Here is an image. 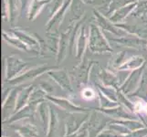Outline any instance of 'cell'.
I'll list each match as a JSON object with an SVG mask.
<instances>
[{
	"label": "cell",
	"mask_w": 147,
	"mask_h": 137,
	"mask_svg": "<svg viewBox=\"0 0 147 137\" xmlns=\"http://www.w3.org/2000/svg\"><path fill=\"white\" fill-rule=\"evenodd\" d=\"M20 6V18L28 16V8L32 0H18Z\"/></svg>",
	"instance_id": "cell-19"
},
{
	"label": "cell",
	"mask_w": 147,
	"mask_h": 137,
	"mask_svg": "<svg viewBox=\"0 0 147 137\" xmlns=\"http://www.w3.org/2000/svg\"><path fill=\"white\" fill-rule=\"evenodd\" d=\"M95 91L92 88H85L82 91V97L85 100H92L95 98Z\"/></svg>",
	"instance_id": "cell-22"
},
{
	"label": "cell",
	"mask_w": 147,
	"mask_h": 137,
	"mask_svg": "<svg viewBox=\"0 0 147 137\" xmlns=\"http://www.w3.org/2000/svg\"><path fill=\"white\" fill-rule=\"evenodd\" d=\"M115 25L130 35H134V36L139 37L141 38L147 39V28L144 26H141L138 24H131L126 21H124V23H118Z\"/></svg>",
	"instance_id": "cell-7"
},
{
	"label": "cell",
	"mask_w": 147,
	"mask_h": 137,
	"mask_svg": "<svg viewBox=\"0 0 147 137\" xmlns=\"http://www.w3.org/2000/svg\"><path fill=\"white\" fill-rule=\"evenodd\" d=\"M145 16H147V0H139L130 17L131 18H142Z\"/></svg>",
	"instance_id": "cell-16"
},
{
	"label": "cell",
	"mask_w": 147,
	"mask_h": 137,
	"mask_svg": "<svg viewBox=\"0 0 147 137\" xmlns=\"http://www.w3.org/2000/svg\"><path fill=\"white\" fill-rule=\"evenodd\" d=\"M48 37L45 40V45L42 49V52L49 51L54 54H58L59 47V33H47ZM41 52V53H42Z\"/></svg>",
	"instance_id": "cell-13"
},
{
	"label": "cell",
	"mask_w": 147,
	"mask_h": 137,
	"mask_svg": "<svg viewBox=\"0 0 147 137\" xmlns=\"http://www.w3.org/2000/svg\"><path fill=\"white\" fill-rule=\"evenodd\" d=\"M88 49L92 53H113V49L109 44V40L104 32L94 21L89 25Z\"/></svg>",
	"instance_id": "cell-1"
},
{
	"label": "cell",
	"mask_w": 147,
	"mask_h": 137,
	"mask_svg": "<svg viewBox=\"0 0 147 137\" xmlns=\"http://www.w3.org/2000/svg\"><path fill=\"white\" fill-rule=\"evenodd\" d=\"M71 0H66L64 5L46 24V33H59V29L65 18L66 13L69 10Z\"/></svg>",
	"instance_id": "cell-5"
},
{
	"label": "cell",
	"mask_w": 147,
	"mask_h": 137,
	"mask_svg": "<svg viewBox=\"0 0 147 137\" xmlns=\"http://www.w3.org/2000/svg\"><path fill=\"white\" fill-rule=\"evenodd\" d=\"M83 1H84V2H85V3H86V4H87V2H88V1H89V0H83Z\"/></svg>",
	"instance_id": "cell-24"
},
{
	"label": "cell",
	"mask_w": 147,
	"mask_h": 137,
	"mask_svg": "<svg viewBox=\"0 0 147 137\" xmlns=\"http://www.w3.org/2000/svg\"><path fill=\"white\" fill-rule=\"evenodd\" d=\"M144 61V59L141 56H136V57L131 58L129 61L126 62L123 66V69H126V68H135V67H138L139 65H141Z\"/></svg>",
	"instance_id": "cell-18"
},
{
	"label": "cell",
	"mask_w": 147,
	"mask_h": 137,
	"mask_svg": "<svg viewBox=\"0 0 147 137\" xmlns=\"http://www.w3.org/2000/svg\"><path fill=\"white\" fill-rule=\"evenodd\" d=\"M92 13L95 18L94 22H96V24L100 28V29L103 32H108L110 34H113L115 37H123L128 35L127 32H125L124 30L118 28L114 23L111 22L105 15L103 16V14H101L97 8H93Z\"/></svg>",
	"instance_id": "cell-3"
},
{
	"label": "cell",
	"mask_w": 147,
	"mask_h": 137,
	"mask_svg": "<svg viewBox=\"0 0 147 137\" xmlns=\"http://www.w3.org/2000/svg\"><path fill=\"white\" fill-rule=\"evenodd\" d=\"M109 41L116 44L119 47L131 49L136 51H145L147 50V39L141 38L134 35H126L123 37H106Z\"/></svg>",
	"instance_id": "cell-2"
},
{
	"label": "cell",
	"mask_w": 147,
	"mask_h": 137,
	"mask_svg": "<svg viewBox=\"0 0 147 137\" xmlns=\"http://www.w3.org/2000/svg\"><path fill=\"white\" fill-rule=\"evenodd\" d=\"M111 3V0H89L87 2V4H92L94 5L95 7H97L96 8H102L105 7L109 9L110 5Z\"/></svg>",
	"instance_id": "cell-20"
},
{
	"label": "cell",
	"mask_w": 147,
	"mask_h": 137,
	"mask_svg": "<svg viewBox=\"0 0 147 137\" xmlns=\"http://www.w3.org/2000/svg\"><path fill=\"white\" fill-rule=\"evenodd\" d=\"M134 108L141 113H147V103L143 101H140L137 103H135Z\"/></svg>",
	"instance_id": "cell-23"
},
{
	"label": "cell",
	"mask_w": 147,
	"mask_h": 137,
	"mask_svg": "<svg viewBox=\"0 0 147 137\" xmlns=\"http://www.w3.org/2000/svg\"><path fill=\"white\" fill-rule=\"evenodd\" d=\"M2 38L5 40L8 45L12 46L15 49H17L21 51H27V52H33V50L30 49L28 46H27L24 42H22L18 38H17L15 35L10 32L3 30L2 31Z\"/></svg>",
	"instance_id": "cell-11"
},
{
	"label": "cell",
	"mask_w": 147,
	"mask_h": 137,
	"mask_svg": "<svg viewBox=\"0 0 147 137\" xmlns=\"http://www.w3.org/2000/svg\"><path fill=\"white\" fill-rule=\"evenodd\" d=\"M49 1L50 0H32L27 16L29 21H34L39 16L44 7L48 6Z\"/></svg>",
	"instance_id": "cell-12"
},
{
	"label": "cell",
	"mask_w": 147,
	"mask_h": 137,
	"mask_svg": "<svg viewBox=\"0 0 147 137\" xmlns=\"http://www.w3.org/2000/svg\"><path fill=\"white\" fill-rule=\"evenodd\" d=\"M65 0H50L48 6L46 7L48 13H49V18H52L54 15L57 13L59 10L61 8V7L64 5Z\"/></svg>",
	"instance_id": "cell-17"
},
{
	"label": "cell",
	"mask_w": 147,
	"mask_h": 137,
	"mask_svg": "<svg viewBox=\"0 0 147 137\" xmlns=\"http://www.w3.org/2000/svg\"><path fill=\"white\" fill-rule=\"evenodd\" d=\"M137 2L131 3V4L127 5V6H125L121 8H119L118 10H116L114 13L111 14V16L109 17L108 18L114 24L121 23L123 21H124V20L131 14V12L135 9L136 6H137Z\"/></svg>",
	"instance_id": "cell-8"
},
{
	"label": "cell",
	"mask_w": 147,
	"mask_h": 137,
	"mask_svg": "<svg viewBox=\"0 0 147 137\" xmlns=\"http://www.w3.org/2000/svg\"><path fill=\"white\" fill-rule=\"evenodd\" d=\"M85 4L83 0H71L69 7L70 23H77L84 17Z\"/></svg>",
	"instance_id": "cell-9"
},
{
	"label": "cell",
	"mask_w": 147,
	"mask_h": 137,
	"mask_svg": "<svg viewBox=\"0 0 147 137\" xmlns=\"http://www.w3.org/2000/svg\"><path fill=\"white\" fill-rule=\"evenodd\" d=\"M88 37L87 34V27H86V21L83 23L79 32V36L76 42V56L78 59H80L84 54L86 49L88 47Z\"/></svg>",
	"instance_id": "cell-10"
},
{
	"label": "cell",
	"mask_w": 147,
	"mask_h": 137,
	"mask_svg": "<svg viewBox=\"0 0 147 137\" xmlns=\"http://www.w3.org/2000/svg\"><path fill=\"white\" fill-rule=\"evenodd\" d=\"M139 0H111V3L110 5V7L108 9V11L106 12L105 16L109 18L111 16V14L114 13L116 10H118L119 8H121L131 3L137 2Z\"/></svg>",
	"instance_id": "cell-15"
},
{
	"label": "cell",
	"mask_w": 147,
	"mask_h": 137,
	"mask_svg": "<svg viewBox=\"0 0 147 137\" xmlns=\"http://www.w3.org/2000/svg\"><path fill=\"white\" fill-rule=\"evenodd\" d=\"M10 32H12L15 36L18 38L22 42H24L27 46L33 50V52L39 54L41 52V47L38 39L36 38L34 33L28 31L27 29L20 28H13Z\"/></svg>",
	"instance_id": "cell-4"
},
{
	"label": "cell",
	"mask_w": 147,
	"mask_h": 137,
	"mask_svg": "<svg viewBox=\"0 0 147 137\" xmlns=\"http://www.w3.org/2000/svg\"><path fill=\"white\" fill-rule=\"evenodd\" d=\"M8 8H9V22L11 27H15V25L20 18V6L18 0H7Z\"/></svg>",
	"instance_id": "cell-14"
},
{
	"label": "cell",
	"mask_w": 147,
	"mask_h": 137,
	"mask_svg": "<svg viewBox=\"0 0 147 137\" xmlns=\"http://www.w3.org/2000/svg\"><path fill=\"white\" fill-rule=\"evenodd\" d=\"M2 20L9 21V8L7 0H2Z\"/></svg>",
	"instance_id": "cell-21"
},
{
	"label": "cell",
	"mask_w": 147,
	"mask_h": 137,
	"mask_svg": "<svg viewBox=\"0 0 147 137\" xmlns=\"http://www.w3.org/2000/svg\"><path fill=\"white\" fill-rule=\"evenodd\" d=\"M76 23H70L68 29L65 32L60 33V38H59V52L57 54V60L59 62L62 61V60L66 58L69 49V39L70 36H71L72 30L74 28Z\"/></svg>",
	"instance_id": "cell-6"
}]
</instances>
